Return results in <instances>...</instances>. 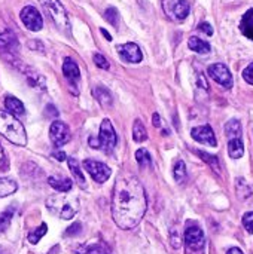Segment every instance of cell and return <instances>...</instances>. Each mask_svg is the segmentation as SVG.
<instances>
[{"label": "cell", "instance_id": "1", "mask_svg": "<svg viewBox=\"0 0 253 254\" xmlns=\"http://www.w3.org/2000/svg\"><path fill=\"white\" fill-rule=\"evenodd\" d=\"M148 208L143 185L134 176H119L112 193V217L115 223L124 229L136 228Z\"/></svg>", "mask_w": 253, "mask_h": 254}, {"label": "cell", "instance_id": "2", "mask_svg": "<svg viewBox=\"0 0 253 254\" xmlns=\"http://www.w3.org/2000/svg\"><path fill=\"white\" fill-rule=\"evenodd\" d=\"M46 207L51 213L57 214L64 220H72L79 211V201L76 196H70L67 193L52 195L46 201Z\"/></svg>", "mask_w": 253, "mask_h": 254}, {"label": "cell", "instance_id": "3", "mask_svg": "<svg viewBox=\"0 0 253 254\" xmlns=\"http://www.w3.org/2000/svg\"><path fill=\"white\" fill-rule=\"evenodd\" d=\"M0 134L16 146L27 144V134L22 124L10 113L0 110Z\"/></svg>", "mask_w": 253, "mask_h": 254}, {"label": "cell", "instance_id": "4", "mask_svg": "<svg viewBox=\"0 0 253 254\" xmlns=\"http://www.w3.org/2000/svg\"><path fill=\"white\" fill-rule=\"evenodd\" d=\"M42 7L45 9V12L51 16V19L55 22V25L66 33H70V22H69V16L67 12L64 9V6L61 4L60 0H39Z\"/></svg>", "mask_w": 253, "mask_h": 254}, {"label": "cell", "instance_id": "5", "mask_svg": "<svg viewBox=\"0 0 253 254\" xmlns=\"http://www.w3.org/2000/svg\"><path fill=\"white\" fill-rule=\"evenodd\" d=\"M89 146L94 149H103L104 152L113 150V147L116 146V132L109 119H103L97 140L94 137H89Z\"/></svg>", "mask_w": 253, "mask_h": 254}, {"label": "cell", "instance_id": "6", "mask_svg": "<svg viewBox=\"0 0 253 254\" xmlns=\"http://www.w3.org/2000/svg\"><path fill=\"white\" fill-rule=\"evenodd\" d=\"M18 51H19V42L16 39V34L12 30H6L0 33V55L6 58V61H10L12 64L18 61Z\"/></svg>", "mask_w": 253, "mask_h": 254}, {"label": "cell", "instance_id": "7", "mask_svg": "<svg viewBox=\"0 0 253 254\" xmlns=\"http://www.w3.org/2000/svg\"><path fill=\"white\" fill-rule=\"evenodd\" d=\"M207 73H209V76H210L215 82H218V83L222 85L224 88H227V89L233 88L234 79H233V74H231V71L228 70V67H227L225 64H222V63H215V64H212V65L207 68Z\"/></svg>", "mask_w": 253, "mask_h": 254}, {"label": "cell", "instance_id": "8", "mask_svg": "<svg viewBox=\"0 0 253 254\" xmlns=\"http://www.w3.org/2000/svg\"><path fill=\"white\" fill-rule=\"evenodd\" d=\"M166 13L176 21H183L191 10V6L186 0H164Z\"/></svg>", "mask_w": 253, "mask_h": 254}, {"label": "cell", "instance_id": "9", "mask_svg": "<svg viewBox=\"0 0 253 254\" xmlns=\"http://www.w3.org/2000/svg\"><path fill=\"white\" fill-rule=\"evenodd\" d=\"M19 16H21L22 24L28 30H31V31H40L42 30V27H43V18H42L40 12L34 6H25V7H22Z\"/></svg>", "mask_w": 253, "mask_h": 254}, {"label": "cell", "instance_id": "10", "mask_svg": "<svg viewBox=\"0 0 253 254\" xmlns=\"http://www.w3.org/2000/svg\"><path fill=\"white\" fill-rule=\"evenodd\" d=\"M84 167L88 171V174L94 179V182H97V183H104L110 177V173H112L106 164L94 161V159H86L84 162Z\"/></svg>", "mask_w": 253, "mask_h": 254}, {"label": "cell", "instance_id": "11", "mask_svg": "<svg viewBox=\"0 0 253 254\" xmlns=\"http://www.w3.org/2000/svg\"><path fill=\"white\" fill-rule=\"evenodd\" d=\"M49 137L55 146H64L70 141V128L63 121H54L49 128Z\"/></svg>", "mask_w": 253, "mask_h": 254}, {"label": "cell", "instance_id": "12", "mask_svg": "<svg viewBox=\"0 0 253 254\" xmlns=\"http://www.w3.org/2000/svg\"><path fill=\"white\" fill-rule=\"evenodd\" d=\"M204 234L198 226H188L185 231V244L192 252H200L204 247Z\"/></svg>", "mask_w": 253, "mask_h": 254}, {"label": "cell", "instance_id": "13", "mask_svg": "<svg viewBox=\"0 0 253 254\" xmlns=\"http://www.w3.org/2000/svg\"><path fill=\"white\" fill-rule=\"evenodd\" d=\"M118 54H119V57H121L124 61L133 63V64L140 63V61L143 60V54H142L139 45H136V43H133V42L119 45V46H118Z\"/></svg>", "mask_w": 253, "mask_h": 254}, {"label": "cell", "instance_id": "14", "mask_svg": "<svg viewBox=\"0 0 253 254\" xmlns=\"http://www.w3.org/2000/svg\"><path fill=\"white\" fill-rule=\"evenodd\" d=\"M191 135L198 143H203V144H207V146H212V147H216L218 146L215 132H213V129H212L210 125H201V127L194 128L191 131Z\"/></svg>", "mask_w": 253, "mask_h": 254}, {"label": "cell", "instance_id": "15", "mask_svg": "<svg viewBox=\"0 0 253 254\" xmlns=\"http://www.w3.org/2000/svg\"><path fill=\"white\" fill-rule=\"evenodd\" d=\"M63 74H64V77H66L69 82H72V83L78 82L79 77H81V71H79L78 64H76L72 58H69V57L64 58V63H63Z\"/></svg>", "mask_w": 253, "mask_h": 254}, {"label": "cell", "instance_id": "16", "mask_svg": "<svg viewBox=\"0 0 253 254\" xmlns=\"http://www.w3.org/2000/svg\"><path fill=\"white\" fill-rule=\"evenodd\" d=\"M4 107L7 110V113L13 115V116H21L25 113V107L24 104L16 98V97H12V95H7L4 98Z\"/></svg>", "mask_w": 253, "mask_h": 254}, {"label": "cell", "instance_id": "17", "mask_svg": "<svg viewBox=\"0 0 253 254\" xmlns=\"http://www.w3.org/2000/svg\"><path fill=\"white\" fill-rule=\"evenodd\" d=\"M48 183L52 189L58 190L60 193H67L73 186V182L67 177H49Z\"/></svg>", "mask_w": 253, "mask_h": 254}, {"label": "cell", "instance_id": "18", "mask_svg": "<svg viewBox=\"0 0 253 254\" xmlns=\"http://www.w3.org/2000/svg\"><path fill=\"white\" fill-rule=\"evenodd\" d=\"M24 74L27 76V80H28L30 86H33V88H36V89L45 91L46 83H45V77H43L42 74H39L37 71L30 70V68H27V67L24 68Z\"/></svg>", "mask_w": 253, "mask_h": 254}, {"label": "cell", "instance_id": "19", "mask_svg": "<svg viewBox=\"0 0 253 254\" xmlns=\"http://www.w3.org/2000/svg\"><path fill=\"white\" fill-rule=\"evenodd\" d=\"M240 30H242L243 36L253 40V7L243 15V18L240 21Z\"/></svg>", "mask_w": 253, "mask_h": 254}, {"label": "cell", "instance_id": "20", "mask_svg": "<svg viewBox=\"0 0 253 254\" xmlns=\"http://www.w3.org/2000/svg\"><path fill=\"white\" fill-rule=\"evenodd\" d=\"M188 46L194 51V52H197V54H201V55H206V54H209L210 52V43H207L206 40H203V39H200V37H197V36H192V37H189V40H188Z\"/></svg>", "mask_w": 253, "mask_h": 254}, {"label": "cell", "instance_id": "21", "mask_svg": "<svg viewBox=\"0 0 253 254\" xmlns=\"http://www.w3.org/2000/svg\"><path fill=\"white\" fill-rule=\"evenodd\" d=\"M92 94H94L95 100H97L103 107L112 106V94L109 92L107 88H104V86H95L94 91H92Z\"/></svg>", "mask_w": 253, "mask_h": 254}, {"label": "cell", "instance_id": "22", "mask_svg": "<svg viewBox=\"0 0 253 254\" xmlns=\"http://www.w3.org/2000/svg\"><path fill=\"white\" fill-rule=\"evenodd\" d=\"M225 134L228 137V140H234V138H242V124L237 119H231L227 122L225 125Z\"/></svg>", "mask_w": 253, "mask_h": 254}, {"label": "cell", "instance_id": "23", "mask_svg": "<svg viewBox=\"0 0 253 254\" xmlns=\"http://www.w3.org/2000/svg\"><path fill=\"white\" fill-rule=\"evenodd\" d=\"M228 153H230L231 158L240 159V158L245 155V144H243V140H242V138L230 140V143H228Z\"/></svg>", "mask_w": 253, "mask_h": 254}, {"label": "cell", "instance_id": "24", "mask_svg": "<svg viewBox=\"0 0 253 254\" xmlns=\"http://www.w3.org/2000/svg\"><path fill=\"white\" fill-rule=\"evenodd\" d=\"M146 138H148V132H146L145 124L140 119H136L134 121V125H133V140L136 143H142Z\"/></svg>", "mask_w": 253, "mask_h": 254}, {"label": "cell", "instance_id": "25", "mask_svg": "<svg viewBox=\"0 0 253 254\" xmlns=\"http://www.w3.org/2000/svg\"><path fill=\"white\" fill-rule=\"evenodd\" d=\"M16 189H18L16 182H13L10 179H0V198H4V196L15 193Z\"/></svg>", "mask_w": 253, "mask_h": 254}, {"label": "cell", "instance_id": "26", "mask_svg": "<svg viewBox=\"0 0 253 254\" xmlns=\"http://www.w3.org/2000/svg\"><path fill=\"white\" fill-rule=\"evenodd\" d=\"M67 162H69V168H70V171H72V174H73V179H75L81 186H85V177H84V174H82V171H81V167H79L78 159L69 158Z\"/></svg>", "mask_w": 253, "mask_h": 254}, {"label": "cell", "instance_id": "27", "mask_svg": "<svg viewBox=\"0 0 253 254\" xmlns=\"http://www.w3.org/2000/svg\"><path fill=\"white\" fill-rule=\"evenodd\" d=\"M236 186H237V193H239V196L242 198V199H248L251 195H252V189H251V186L240 177V179H237V182H236Z\"/></svg>", "mask_w": 253, "mask_h": 254}, {"label": "cell", "instance_id": "28", "mask_svg": "<svg viewBox=\"0 0 253 254\" xmlns=\"http://www.w3.org/2000/svg\"><path fill=\"white\" fill-rule=\"evenodd\" d=\"M173 176H174V179H176L177 183H182L186 179V167H185V162L183 161L176 162V165L173 168Z\"/></svg>", "mask_w": 253, "mask_h": 254}, {"label": "cell", "instance_id": "29", "mask_svg": "<svg viewBox=\"0 0 253 254\" xmlns=\"http://www.w3.org/2000/svg\"><path fill=\"white\" fill-rule=\"evenodd\" d=\"M46 232H48V226H46L45 223H42L36 231H33L31 234H28V241H30L31 244H37V243L40 241V238H42Z\"/></svg>", "mask_w": 253, "mask_h": 254}, {"label": "cell", "instance_id": "30", "mask_svg": "<svg viewBox=\"0 0 253 254\" xmlns=\"http://www.w3.org/2000/svg\"><path fill=\"white\" fill-rule=\"evenodd\" d=\"M198 153V156L203 159V161H206L216 173H219V161H218V158L216 156H213V155H209V153H206V152H203V150H198L197 152Z\"/></svg>", "mask_w": 253, "mask_h": 254}, {"label": "cell", "instance_id": "31", "mask_svg": "<svg viewBox=\"0 0 253 254\" xmlns=\"http://www.w3.org/2000/svg\"><path fill=\"white\" fill-rule=\"evenodd\" d=\"M76 254H104V250L100 246L91 244V246H79L76 249Z\"/></svg>", "mask_w": 253, "mask_h": 254}, {"label": "cell", "instance_id": "32", "mask_svg": "<svg viewBox=\"0 0 253 254\" xmlns=\"http://www.w3.org/2000/svg\"><path fill=\"white\" fill-rule=\"evenodd\" d=\"M104 18L106 21H109V24H112L113 27H118V21H119V13H118V9L110 6L104 10Z\"/></svg>", "mask_w": 253, "mask_h": 254}, {"label": "cell", "instance_id": "33", "mask_svg": "<svg viewBox=\"0 0 253 254\" xmlns=\"http://www.w3.org/2000/svg\"><path fill=\"white\" fill-rule=\"evenodd\" d=\"M136 161L139 162L140 167H149L151 162H152V161H151L149 152L145 150V149H139V150L136 152Z\"/></svg>", "mask_w": 253, "mask_h": 254}, {"label": "cell", "instance_id": "34", "mask_svg": "<svg viewBox=\"0 0 253 254\" xmlns=\"http://www.w3.org/2000/svg\"><path fill=\"white\" fill-rule=\"evenodd\" d=\"M12 216H13V210L12 208H7L6 211L0 213V231H6L7 229V226L10 225Z\"/></svg>", "mask_w": 253, "mask_h": 254}, {"label": "cell", "instance_id": "35", "mask_svg": "<svg viewBox=\"0 0 253 254\" xmlns=\"http://www.w3.org/2000/svg\"><path fill=\"white\" fill-rule=\"evenodd\" d=\"M92 60H94V63H95L97 67H100V68H103V70H109L110 64H109V61H107L101 54H94Z\"/></svg>", "mask_w": 253, "mask_h": 254}, {"label": "cell", "instance_id": "36", "mask_svg": "<svg viewBox=\"0 0 253 254\" xmlns=\"http://www.w3.org/2000/svg\"><path fill=\"white\" fill-rule=\"evenodd\" d=\"M243 226H245V229H246L249 234H253V211L246 213V214L243 216Z\"/></svg>", "mask_w": 253, "mask_h": 254}, {"label": "cell", "instance_id": "37", "mask_svg": "<svg viewBox=\"0 0 253 254\" xmlns=\"http://www.w3.org/2000/svg\"><path fill=\"white\" fill-rule=\"evenodd\" d=\"M243 79H245L249 85H253V63H251V64L243 70Z\"/></svg>", "mask_w": 253, "mask_h": 254}, {"label": "cell", "instance_id": "38", "mask_svg": "<svg viewBox=\"0 0 253 254\" xmlns=\"http://www.w3.org/2000/svg\"><path fill=\"white\" fill-rule=\"evenodd\" d=\"M81 229H82V226H81V223H73L67 231H66V237H72V235H76V234H79L81 232Z\"/></svg>", "mask_w": 253, "mask_h": 254}, {"label": "cell", "instance_id": "39", "mask_svg": "<svg viewBox=\"0 0 253 254\" xmlns=\"http://www.w3.org/2000/svg\"><path fill=\"white\" fill-rule=\"evenodd\" d=\"M198 30L203 31V33L207 34V36H212V34H213V27H212L209 22H201V24L198 25Z\"/></svg>", "mask_w": 253, "mask_h": 254}, {"label": "cell", "instance_id": "40", "mask_svg": "<svg viewBox=\"0 0 253 254\" xmlns=\"http://www.w3.org/2000/svg\"><path fill=\"white\" fill-rule=\"evenodd\" d=\"M28 46H30L31 49H39L40 52L43 51V45H42L40 42H37V40H31V42L28 43Z\"/></svg>", "mask_w": 253, "mask_h": 254}, {"label": "cell", "instance_id": "41", "mask_svg": "<svg viewBox=\"0 0 253 254\" xmlns=\"http://www.w3.org/2000/svg\"><path fill=\"white\" fill-rule=\"evenodd\" d=\"M171 244H173L174 249H179V247H180V241L177 240V234H176V232L171 234Z\"/></svg>", "mask_w": 253, "mask_h": 254}, {"label": "cell", "instance_id": "42", "mask_svg": "<svg viewBox=\"0 0 253 254\" xmlns=\"http://www.w3.org/2000/svg\"><path fill=\"white\" fill-rule=\"evenodd\" d=\"M152 124H154V127H157V128L161 127V121H160V115H158V113H154V116H152Z\"/></svg>", "mask_w": 253, "mask_h": 254}, {"label": "cell", "instance_id": "43", "mask_svg": "<svg viewBox=\"0 0 253 254\" xmlns=\"http://www.w3.org/2000/svg\"><path fill=\"white\" fill-rule=\"evenodd\" d=\"M54 158L58 159V161H64L66 159V153L64 152H55L54 153Z\"/></svg>", "mask_w": 253, "mask_h": 254}, {"label": "cell", "instance_id": "44", "mask_svg": "<svg viewBox=\"0 0 253 254\" xmlns=\"http://www.w3.org/2000/svg\"><path fill=\"white\" fill-rule=\"evenodd\" d=\"M227 254H245L240 249H237V247H233V249H230L228 252H227Z\"/></svg>", "mask_w": 253, "mask_h": 254}, {"label": "cell", "instance_id": "45", "mask_svg": "<svg viewBox=\"0 0 253 254\" xmlns=\"http://www.w3.org/2000/svg\"><path fill=\"white\" fill-rule=\"evenodd\" d=\"M100 31H101V34H103V36H104V37H106V39H107V40H109V42H110V40H112V36H110V34H109V33H107V31H106V30H104V28H101V30H100Z\"/></svg>", "mask_w": 253, "mask_h": 254}, {"label": "cell", "instance_id": "46", "mask_svg": "<svg viewBox=\"0 0 253 254\" xmlns=\"http://www.w3.org/2000/svg\"><path fill=\"white\" fill-rule=\"evenodd\" d=\"M3 161H4V150H3V147L0 144V165L3 164Z\"/></svg>", "mask_w": 253, "mask_h": 254}]
</instances>
